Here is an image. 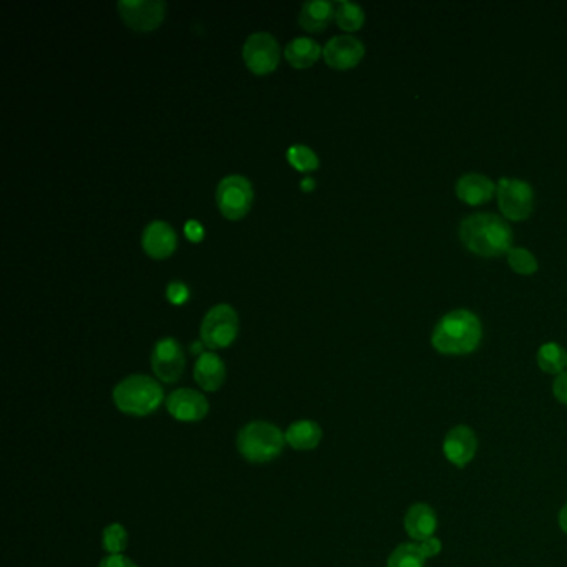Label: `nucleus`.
<instances>
[{"label": "nucleus", "instance_id": "nucleus-14", "mask_svg": "<svg viewBox=\"0 0 567 567\" xmlns=\"http://www.w3.org/2000/svg\"><path fill=\"white\" fill-rule=\"evenodd\" d=\"M456 197L469 207H479L496 197V183L481 173H466L456 181Z\"/></svg>", "mask_w": 567, "mask_h": 567}, {"label": "nucleus", "instance_id": "nucleus-31", "mask_svg": "<svg viewBox=\"0 0 567 567\" xmlns=\"http://www.w3.org/2000/svg\"><path fill=\"white\" fill-rule=\"evenodd\" d=\"M419 546L425 551L426 558H433L441 551V542L436 538L426 539L423 542H419Z\"/></svg>", "mask_w": 567, "mask_h": 567}, {"label": "nucleus", "instance_id": "nucleus-25", "mask_svg": "<svg viewBox=\"0 0 567 567\" xmlns=\"http://www.w3.org/2000/svg\"><path fill=\"white\" fill-rule=\"evenodd\" d=\"M286 159L298 171H313L320 167L318 155L306 145H292L286 151Z\"/></svg>", "mask_w": 567, "mask_h": 567}, {"label": "nucleus", "instance_id": "nucleus-13", "mask_svg": "<svg viewBox=\"0 0 567 567\" xmlns=\"http://www.w3.org/2000/svg\"><path fill=\"white\" fill-rule=\"evenodd\" d=\"M325 62L336 70H350L365 57V46L351 36H336L323 48Z\"/></svg>", "mask_w": 567, "mask_h": 567}, {"label": "nucleus", "instance_id": "nucleus-3", "mask_svg": "<svg viewBox=\"0 0 567 567\" xmlns=\"http://www.w3.org/2000/svg\"><path fill=\"white\" fill-rule=\"evenodd\" d=\"M163 401L160 385L145 375H132L122 379L114 389V403L119 411L129 417H149Z\"/></svg>", "mask_w": 567, "mask_h": 567}, {"label": "nucleus", "instance_id": "nucleus-23", "mask_svg": "<svg viewBox=\"0 0 567 567\" xmlns=\"http://www.w3.org/2000/svg\"><path fill=\"white\" fill-rule=\"evenodd\" d=\"M426 559L419 542H405L389 554L388 567H425Z\"/></svg>", "mask_w": 567, "mask_h": 567}, {"label": "nucleus", "instance_id": "nucleus-33", "mask_svg": "<svg viewBox=\"0 0 567 567\" xmlns=\"http://www.w3.org/2000/svg\"><path fill=\"white\" fill-rule=\"evenodd\" d=\"M313 187H314V180H312V179L303 180L302 189L304 190V191H310V190H313Z\"/></svg>", "mask_w": 567, "mask_h": 567}, {"label": "nucleus", "instance_id": "nucleus-34", "mask_svg": "<svg viewBox=\"0 0 567 567\" xmlns=\"http://www.w3.org/2000/svg\"><path fill=\"white\" fill-rule=\"evenodd\" d=\"M201 345H203V343H193V348H191V351H193V353H195V355H203V353H201V348H203V346H201Z\"/></svg>", "mask_w": 567, "mask_h": 567}, {"label": "nucleus", "instance_id": "nucleus-17", "mask_svg": "<svg viewBox=\"0 0 567 567\" xmlns=\"http://www.w3.org/2000/svg\"><path fill=\"white\" fill-rule=\"evenodd\" d=\"M193 376L200 388L205 391H217L222 388L225 376H227V368L225 363L213 351H205L203 355H200L195 369H193Z\"/></svg>", "mask_w": 567, "mask_h": 567}, {"label": "nucleus", "instance_id": "nucleus-26", "mask_svg": "<svg viewBox=\"0 0 567 567\" xmlns=\"http://www.w3.org/2000/svg\"><path fill=\"white\" fill-rule=\"evenodd\" d=\"M127 546H129V532L122 524L119 522L108 524L102 532V548L108 554H122Z\"/></svg>", "mask_w": 567, "mask_h": 567}, {"label": "nucleus", "instance_id": "nucleus-28", "mask_svg": "<svg viewBox=\"0 0 567 567\" xmlns=\"http://www.w3.org/2000/svg\"><path fill=\"white\" fill-rule=\"evenodd\" d=\"M552 395L556 397L561 405L567 407V371L561 373L554 379V383H552Z\"/></svg>", "mask_w": 567, "mask_h": 567}, {"label": "nucleus", "instance_id": "nucleus-4", "mask_svg": "<svg viewBox=\"0 0 567 567\" xmlns=\"http://www.w3.org/2000/svg\"><path fill=\"white\" fill-rule=\"evenodd\" d=\"M284 433L278 426L266 421H253L243 426L237 436V448L246 461L270 463L284 451Z\"/></svg>", "mask_w": 567, "mask_h": 567}, {"label": "nucleus", "instance_id": "nucleus-7", "mask_svg": "<svg viewBox=\"0 0 567 567\" xmlns=\"http://www.w3.org/2000/svg\"><path fill=\"white\" fill-rule=\"evenodd\" d=\"M253 187L242 175H230L222 180L217 189V205L228 220H242L253 205Z\"/></svg>", "mask_w": 567, "mask_h": 567}, {"label": "nucleus", "instance_id": "nucleus-27", "mask_svg": "<svg viewBox=\"0 0 567 567\" xmlns=\"http://www.w3.org/2000/svg\"><path fill=\"white\" fill-rule=\"evenodd\" d=\"M167 298L171 304H183V303L189 302V286L181 284V282H171L167 286Z\"/></svg>", "mask_w": 567, "mask_h": 567}, {"label": "nucleus", "instance_id": "nucleus-19", "mask_svg": "<svg viewBox=\"0 0 567 567\" xmlns=\"http://www.w3.org/2000/svg\"><path fill=\"white\" fill-rule=\"evenodd\" d=\"M335 19V4L328 0H313L303 4L300 26L308 32H323Z\"/></svg>", "mask_w": 567, "mask_h": 567}, {"label": "nucleus", "instance_id": "nucleus-21", "mask_svg": "<svg viewBox=\"0 0 567 567\" xmlns=\"http://www.w3.org/2000/svg\"><path fill=\"white\" fill-rule=\"evenodd\" d=\"M536 361L539 369H542L548 375L559 376L567 368V351L559 343L549 341L539 348Z\"/></svg>", "mask_w": 567, "mask_h": 567}, {"label": "nucleus", "instance_id": "nucleus-18", "mask_svg": "<svg viewBox=\"0 0 567 567\" xmlns=\"http://www.w3.org/2000/svg\"><path fill=\"white\" fill-rule=\"evenodd\" d=\"M323 431L312 419L296 421L284 431L286 443L296 451H312L322 441Z\"/></svg>", "mask_w": 567, "mask_h": 567}, {"label": "nucleus", "instance_id": "nucleus-24", "mask_svg": "<svg viewBox=\"0 0 567 567\" xmlns=\"http://www.w3.org/2000/svg\"><path fill=\"white\" fill-rule=\"evenodd\" d=\"M506 260L510 270L522 276H531L539 270L538 258L532 255L530 250L521 246H512L506 255Z\"/></svg>", "mask_w": 567, "mask_h": 567}, {"label": "nucleus", "instance_id": "nucleus-8", "mask_svg": "<svg viewBox=\"0 0 567 567\" xmlns=\"http://www.w3.org/2000/svg\"><path fill=\"white\" fill-rule=\"evenodd\" d=\"M243 58L246 67L256 76L272 74L280 64V46L273 36L258 32L246 38Z\"/></svg>", "mask_w": 567, "mask_h": 567}, {"label": "nucleus", "instance_id": "nucleus-15", "mask_svg": "<svg viewBox=\"0 0 567 567\" xmlns=\"http://www.w3.org/2000/svg\"><path fill=\"white\" fill-rule=\"evenodd\" d=\"M142 246L147 255L155 260H165L177 248V233L165 222H151L143 232Z\"/></svg>", "mask_w": 567, "mask_h": 567}, {"label": "nucleus", "instance_id": "nucleus-9", "mask_svg": "<svg viewBox=\"0 0 567 567\" xmlns=\"http://www.w3.org/2000/svg\"><path fill=\"white\" fill-rule=\"evenodd\" d=\"M127 27L137 32H150L160 27L165 19V2L159 0H122L117 4Z\"/></svg>", "mask_w": 567, "mask_h": 567}, {"label": "nucleus", "instance_id": "nucleus-30", "mask_svg": "<svg viewBox=\"0 0 567 567\" xmlns=\"http://www.w3.org/2000/svg\"><path fill=\"white\" fill-rule=\"evenodd\" d=\"M98 567H139L133 561L125 558L123 554H108L107 558L102 559Z\"/></svg>", "mask_w": 567, "mask_h": 567}, {"label": "nucleus", "instance_id": "nucleus-11", "mask_svg": "<svg viewBox=\"0 0 567 567\" xmlns=\"http://www.w3.org/2000/svg\"><path fill=\"white\" fill-rule=\"evenodd\" d=\"M478 453V438L469 426H454L443 439V454L449 463L463 469Z\"/></svg>", "mask_w": 567, "mask_h": 567}, {"label": "nucleus", "instance_id": "nucleus-20", "mask_svg": "<svg viewBox=\"0 0 567 567\" xmlns=\"http://www.w3.org/2000/svg\"><path fill=\"white\" fill-rule=\"evenodd\" d=\"M322 54L323 48L320 47V44L308 37L294 38L284 48V57L294 68L312 67Z\"/></svg>", "mask_w": 567, "mask_h": 567}, {"label": "nucleus", "instance_id": "nucleus-1", "mask_svg": "<svg viewBox=\"0 0 567 567\" xmlns=\"http://www.w3.org/2000/svg\"><path fill=\"white\" fill-rule=\"evenodd\" d=\"M459 238L468 252L482 258L508 255L514 233L506 218L494 213H474L459 225Z\"/></svg>", "mask_w": 567, "mask_h": 567}, {"label": "nucleus", "instance_id": "nucleus-16", "mask_svg": "<svg viewBox=\"0 0 567 567\" xmlns=\"http://www.w3.org/2000/svg\"><path fill=\"white\" fill-rule=\"evenodd\" d=\"M438 530L436 510L425 502L413 504L405 514V531L415 542H423L426 539L435 538Z\"/></svg>", "mask_w": 567, "mask_h": 567}, {"label": "nucleus", "instance_id": "nucleus-12", "mask_svg": "<svg viewBox=\"0 0 567 567\" xmlns=\"http://www.w3.org/2000/svg\"><path fill=\"white\" fill-rule=\"evenodd\" d=\"M167 409L180 423H199L209 415V401L200 391L180 388L167 397Z\"/></svg>", "mask_w": 567, "mask_h": 567}, {"label": "nucleus", "instance_id": "nucleus-2", "mask_svg": "<svg viewBox=\"0 0 567 567\" xmlns=\"http://www.w3.org/2000/svg\"><path fill=\"white\" fill-rule=\"evenodd\" d=\"M482 325L478 314L469 310H453L438 322L431 335V345L439 355L464 356L479 348Z\"/></svg>", "mask_w": 567, "mask_h": 567}, {"label": "nucleus", "instance_id": "nucleus-29", "mask_svg": "<svg viewBox=\"0 0 567 567\" xmlns=\"http://www.w3.org/2000/svg\"><path fill=\"white\" fill-rule=\"evenodd\" d=\"M185 235L189 237L190 242H193V243H199L205 237V230H203V225L197 222V220H189L187 223H185Z\"/></svg>", "mask_w": 567, "mask_h": 567}, {"label": "nucleus", "instance_id": "nucleus-10", "mask_svg": "<svg viewBox=\"0 0 567 567\" xmlns=\"http://www.w3.org/2000/svg\"><path fill=\"white\" fill-rule=\"evenodd\" d=\"M151 368L163 383H177L185 369V355L179 341L163 338L151 351Z\"/></svg>", "mask_w": 567, "mask_h": 567}, {"label": "nucleus", "instance_id": "nucleus-5", "mask_svg": "<svg viewBox=\"0 0 567 567\" xmlns=\"http://www.w3.org/2000/svg\"><path fill=\"white\" fill-rule=\"evenodd\" d=\"M496 200L502 218L510 222H524L532 215L534 191L524 180L502 177L496 183Z\"/></svg>", "mask_w": 567, "mask_h": 567}, {"label": "nucleus", "instance_id": "nucleus-32", "mask_svg": "<svg viewBox=\"0 0 567 567\" xmlns=\"http://www.w3.org/2000/svg\"><path fill=\"white\" fill-rule=\"evenodd\" d=\"M559 526H561V531L567 534V502L559 512Z\"/></svg>", "mask_w": 567, "mask_h": 567}, {"label": "nucleus", "instance_id": "nucleus-6", "mask_svg": "<svg viewBox=\"0 0 567 567\" xmlns=\"http://www.w3.org/2000/svg\"><path fill=\"white\" fill-rule=\"evenodd\" d=\"M201 343L210 350L228 348L238 335V314L230 304H217L210 310L200 328Z\"/></svg>", "mask_w": 567, "mask_h": 567}, {"label": "nucleus", "instance_id": "nucleus-22", "mask_svg": "<svg viewBox=\"0 0 567 567\" xmlns=\"http://www.w3.org/2000/svg\"><path fill=\"white\" fill-rule=\"evenodd\" d=\"M335 20L340 29L356 32L365 26L366 15H365V10L356 4L348 2V0H341V2H335Z\"/></svg>", "mask_w": 567, "mask_h": 567}]
</instances>
